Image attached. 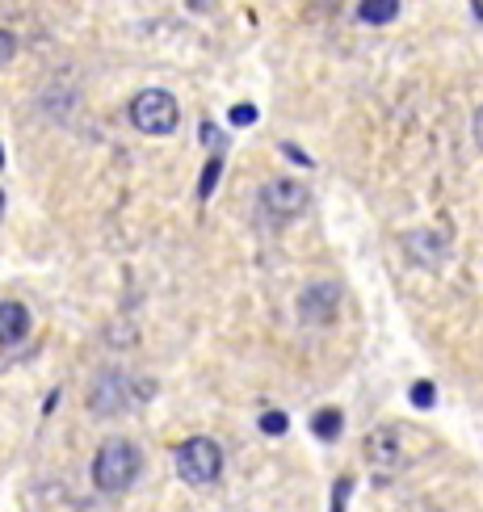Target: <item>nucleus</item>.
Returning a JSON list of instances; mask_svg holds the SVG:
<instances>
[{"label": "nucleus", "mask_w": 483, "mask_h": 512, "mask_svg": "<svg viewBox=\"0 0 483 512\" xmlns=\"http://www.w3.org/2000/svg\"><path fill=\"white\" fill-rule=\"evenodd\" d=\"M139 471H143V454L135 450L131 441H122V437L105 441L97 450V458H93V483H97V492H105V496L131 492Z\"/></svg>", "instance_id": "f257e3e1"}, {"label": "nucleus", "mask_w": 483, "mask_h": 512, "mask_svg": "<svg viewBox=\"0 0 483 512\" xmlns=\"http://www.w3.org/2000/svg\"><path fill=\"white\" fill-rule=\"evenodd\" d=\"M177 475L189 487H210L223 475V450L215 437H189L185 445H177Z\"/></svg>", "instance_id": "f03ea898"}, {"label": "nucleus", "mask_w": 483, "mask_h": 512, "mask_svg": "<svg viewBox=\"0 0 483 512\" xmlns=\"http://www.w3.org/2000/svg\"><path fill=\"white\" fill-rule=\"evenodd\" d=\"M131 122H135V131H143V135H173L177 122H181L177 97L164 93V89H143L131 101Z\"/></svg>", "instance_id": "7ed1b4c3"}, {"label": "nucleus", "mask_w": 483, "mask_h": 512, "mask_svg": "<svg viewBox=\"0 0 483 512\" xmlns=\"http://www.w3.org/2000/svg\"><path fill=\"white\" fill-rule=\"evenodd\" d=\"M147 391H152V382H131L126 374L110 370V374L97 378V387H93V395H89V408H93L97 416H114V412H126L131 403H139Z\"/></svg>", "instance_id": "20e7f679"}, {"label": "nucleus", "mask_w": 483, "mask_h": 512, "mask_svg": "<svg viewBox=\"0 0 483 512\" xmlns=\"http://www.w3.org/2000/svg\"><path fill=\"white\" fill-rule=\"evenodd\" d=\"M311 194H307V185L303 181H290V177H278V181H269L261 189V210L273 219V223H290V219H299L303 210H307Z\"/></svg>", "instance_id": "39448f33"}, {"label": "nucleus", "mask_w": 483, "mask_h": 512, "mask_svg": "<svg viewBox=\"0 0 483 512\" xmlns=\"http://www.w3.org/2000/svg\"><path fill=\"white\" fill-rule=\"evenodd\" d=\"M341 311V286L336 282H311L303 294H299V319L311 328H324L336 319Z\"/></svg>", "instance_id": "423d86ee"}, {"label": "nucleus", "mask_w": 483, "mask_h": 512, "mask_svg": "<svg viewBox=\"0 0 483 512\" xmlns=\"http://www.w3.org/2000/svg\"><path fill=\"white\" fill-rule=\"evenodd\" d=\"M26 336H30V311H26V303H13V298H5V303H0V345H21Z\"/></svg>", "instance_id": "0eeeda50"}, {"label": "nucleus", "mask_w": 483, "mask_h": 512, "mask_svg": "<svg viewBox=\"0 0 483 512\" xmlns=\"http://www.w3.org/2000/svg\"><path fill=\"white\" fill-rule=\"evenodd\" d=\"M366 458H370V466H378V471H395V466H399V441H395V433L374 429L366 437Z\"/></svg>", "instance_id": "6e6552de"}, {"label": "nucleus", "mask_w": 483, "mask_h": 512, "mask_svg": "<svg viewBox=\"0 0 483 512\" xmlns=\"http://www.w3.org/2000/svg\"><path fill=\"white\" fill-rule=\"evenodd\" d=\"M341 429H345V416L336 412V408H324V412L311 416V433L320 437V441H336V437H341Z\"/></svg>", "instance_id": "1a4fd4ad"}, {"label": "nucleus", "mask_w": 483, "mask_h": 512, "mask_svg": "<svg viewBox=\"0 0 483 512\" xmlns=\"http://www.w3.org/2000/svg\"><path fill=\"white\" fill-rule=\"evenodd\" d=\"M395 17H399L395 0H370V5H357V21H366V26H383V21H395Z\"/></svg>", "instance_id": "9d476101"}, {"label": "nucleus", "mask_w": 483, "mask_h": 512, "mask_svg": "<svg viewBox=\"0 0 483 512\" xmlns=\"http://www.w3.org/2000/svg\"><path fill=\"white\" fill-rule=\"evenodd\" d=\"M219 173H223V156H215L206 164V173H202V185H198V198L206 202L210 194H215V181H219Z\"/></svg>", "instance_id": "9b49d317"}, {"label": "nucleus", "mask_w": 483, "mask_h": 512, "mask_svg": "<svg viewBox=\"0 0 483 512\" xmlns=\"http://www.w3.org/2000/svg\"><path fill=\"white\" fill-rule=\"evenodd\" d=\"M261 429H265L269 437H282V433L290 429V420H286L282 412H261Z\"/></svg>", "instance_id": "f8f14e48"}, {"label": "nucleus", "mask_w": 483, "mask_h": 512, "mask_svg": "<svg viewBox=\"0 0 483 512\" xmlns=\"http://www.w3.org/2000/svg\"><path fill=\"white\" fill-rule=\"evenodd\" d=\"M433 399H437L433 382H412V403H416V408H433Z\"/></svg>", "instance_id": "ddd939ff"}, {"label": "nucleus", "mask_w": 483, "mask_h": 512, "mask_svg": "<svg viewBox=\"0 0 483 512\" xmlns=\"http://www.w3.org/2000/svg\"><path fill=\"white\" fill-rule=\"evenodd\" d=\"M349 492H353V479H336V492H332V512H345Z\"/></svg>", "instance_id": "4468645a"}, {"label": "nucleus", "mask_w": 483, "mask_h": 512, "mask_svg": "<svg viewBox=\"0 0 483 512\" xmlns=\"http://www.w3.org/2000/svg\"><path fill=\"white\" fill-rule=\"evenodd\" d=\"M13 55H17V38L9 30H0V68H9Z\"/></svg>", "instance_id": "2eb2a0df"}, {"label": "nucleus", "mask_w": 483, "mask_h": 512, "mask_svg": "<svg viewBox=\"0 0 483 512\" xmlns=\"http://www.w3.org/2000/svg\"><path fill=\"white\" fill-rule=\"evenodd\" d=\"M257 122V105H236L231 110V126H252Z\"/></svg>", "instance_id": "dca6fc26"}, {"label": "nucleus", "mask_w": 483, "mask_h": 512, "mask_svg": "<svg viewBox=\"0 0 483 512\" xmlns=\"http://www.w3.org/2000/svg\"><path fill=\"white\" fill-rule=\"evenodd\" d=\"M471 131H475V143L483 147V105H479V110H475V122H471Z\"/></svg>", "instance_id": "f3484780"}, {"label": "nucleus", "mask_w": 483, "mask_h": 512, "mask_svg": "<svg viewBox=\"0 0 483 512\" xmlns=\"http://www.w3.org/2000/svg\"><path fill=\"white\" fill-rule=\"evenodd\" d=\"M0 173H5V152H0Z\"/></svg>", "instance_id": "a211bd4d"}, {"label": "nucleus", "mask_w": 483, "mask_h": 512, "mask_svg": "<svg viewBox=\"0 0 483 512\" xmlns=\"http://www.w3.org/2000/svg\"><path fill=\"white\" fill-rule=\"evenodd\" d=\"M0 210H5V194H0Z\"/></svg>", "instance_id": "6ab92c4d"}]
</instances>
